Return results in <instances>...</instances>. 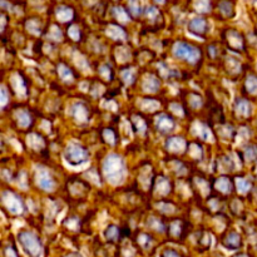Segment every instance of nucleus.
Returning a JSON list of instances; mask_svg holds the SVG:
<instances>
[{
	"mask_svg": "<svg viewBox=\"0 0 257 257\" xmlns=\"http://www.w3.org/2000/svg\"><path fill=\"white\" fill-rule=\"evenodd\" d=\"M245 158L247 161H255L257 158V147L256 146H248L245 148Z\"/></svg>",
	"mask_w": 257,
	"mask_h": 257,
	"instance_id": "cd10ccee",
	"label": "nucleus"
},
{
	"mask_svg": "<svg viewBox=\"0 0 257 257\" xmlns=\"http://www.w3.org/2000/svg\"><path fill=\"white\" fill-rule=\"evenodd\" d=\"M103 172L109 182L114 185L122 182L124 177V165H123L122 158L115 155L109 156L103 165Z\"/></svg>",
	"mask_w": 257,
	"mask_h": 257,
	"instance_id": "f257e3e1",
	"label": "nucleus"
},
{
	"mask_svg": "<svg viewBox=\"0 0 257 257\" xmlns=\"http://www.w3.org/2000/svg\"><path fill=\"white\" fill-rule=\"evenodd\" d=\"M160 80L156 77H147L143 82V89L146 92H157V89L160 88Z\"/></svg>",
	"mask_w": 257,
	"mask_h": 257,
	"instance_id": "2eb2a0df",
	"label": "nucleus"
},
{
	"mask_svg": "<svg viewBox=\"0 0 257 257\" xmlns=\"http://www.w3.org/2000/svg\"><path fill=\"white\" fill-rule=\"evenodd\" d=\"M161 257H182V256H181V253L178 252V251L173 250V248H167V250H165L162 253H161Z\"/></svg>",
	"mask_w": 257,
	"mask_h": 257,
	"instance_id": "e433bc0d",
	"label": "nucleus"
},
{
	"mask_svg": "<svg viewBox=\"0 0 257 257\" xmlns=\"http://www.w3.org/2000/svg\"><path fill=\"white\" fill-rule=\"evenodd\" d=\"M173 127H175V120H173L170 115L162 114L158 117L157 128L160 130V132L168 133L170 131L173 130Z\"/></svg>",
	"mask_w": 257,
	"mask_h": 257,
	"instance_id": "1a4fd4ad",
	"label": "nucleus"
},
{
	"mask_svg": "<svg viewBox=\"0 0 257 257\" xmlns=\"http://www.w3.org/2000/svg\"><path fill=\"white\" fill-rule=\"evenodd\" d=\"M103 138H104L105 142L109 143V145H114L115 140H117L115 133L113 132L112 130H109V128H105V130L103 131Z\"/></svg>",
	"mask_w": 257,
	"mask_h": 257,
	"instance_id": "bb28decb",
	"label": "nucleus"
},
{
	"mask_svg": "<svg viewBox=\"0 0 257 257\" xmlns=\"http://www.w3.org/2000/svg\"><path fill=\"white\" fill-rule=\"evenodd\" d=\"M188 29L195 35H205L208 30L207 20L202 17L193 18L190 24H188Z\"/></svg>",
	"mask_w": 257,
	"mask_h": 257,
	"instance_id": "423d86ee",
	"label": "nucleus"
},
{
	"mask_svg": "<svg viewBox=\"0 0 257 257\" xmlns=\"http://www.w3.org/2000/svg\"><path fill=\"white\" fill-rule=\"evenodd\" d=\"M122 77H123V79H124L125 83L131 84V83H132L133 80H135V72H133V70H131V69L123 70V72H122Z\"/></svg>",
	"mask_w": 257,
	"mask_h": 257,
	"instance_id": "f704fd0d",
	"label": "nucleus"
},
{
	"mask_svg": "<svg viewBox=\"0 0 257 257\" xmlns=\"http://www.w3.org/2000/svg\"><path fill=\"white\" fill-rule=\"evenodd\" d=\"M88 152L83 147L78 145H70L69 147L65 150V160L73 166L82 165L88 161Z\"/></svg>",
	"mask_w": 257,
	"mask_h": 257,
	"instance_id": "20e7f679",
	"label": "nucleus"
},
{
	"mask_svg": "<svg viewBox=\"0 0 257 257\" xmlns=\"http://www.w3.org/2000/svg\"><path fill=\"white\" fill-rule=\"evenodd\" d=\"M128 14L131 17H140L142 14V3L140 0H130L128 2Z\"/></svg>",
	"mask_w": 257,
	"mask_h": 257,
	"instance_id": "dca6fc26",
	"label": "nucleus"
},
{
	"mask_svg": "<svg viewBox=\"0 0 257 257\" xmlns=\"http://www.w3.org/2000/svg\"><path fill=\"white\" fill-rule=\"evenodd\" d=\"M3 202L7 206L8 210L13 213H22L23 203L22 200L13 192H4L3 195Z\"/></svg>",
	"mask_w": 257,
	"mask_h": 257,
	"instance_id": "39448f33",
	"label": "nucleus"
},
{
	"mask_svg": "<svg viewBox=\"0 0 257 257\" xmlns=\"http://www.w3.org/2000/svg\"><path fill=\"white\" fill-rule=\"evenodd\" d=\"M108 34H109V37H112L114 40H122L125 38L124 30L120 27H117V25H112V27L109 28V30H108Z\"/></svg>",
	"mask_w": 257,
	"mask_h": 257,
	"instance_id": "a211bd4d",
	"label": "nucleus"
},
{
	"mask_svg": "<svg viewBox=\"0 0 257 257\" xmlns=\"http://www.w3.org/2000/svg\"><path fill=\"white\" fill-rule=\"evenodd\" d=\"M236 112L241 115V117H250L252 113V108L251 104L245 99H240L236 103Z\"/></svg>",
	"mask_w": 257,
	"mask_h": 257,
	"instance_id": "ddd939ff",
	"label": "nucleus"
},
{
	"mask_svg": "<svg viewBox=\"0 0 257 257\" xmlns=\"http://www.w3.org/2000/svg\"><path fill=\"white\" fill-rule=\"evenodd\" d=\"M167 148L172 152H181L186 148V142L183 138L172 137L167 141Z\"/></svg>",
	"mask_w": 257,
	"mask_h": 257,
	"instance_id": "f8f14e48",
	"label": "nucleus"
},
{
	"mask_svg": "<svg viewBox=\"0 0 257 257\" xmlns=\"http://www.w3.org/2000/svg\"><path fill=\"white\" fill-rule=\"evenodd\" d=\"M19 242L22 245L23 250L25 251L29 257H40L43 252L42 242L39 238L34 235V233L29 232V231H22L19 232Z\"/></svg>",
	"mask_w": 257,
	"mask_h": 257,
	"instance_id": "f03ea898",
	"label": "nucleus"
},
{
	"mask_svg": "<svg viewBox=\"0 0 257 257\" xmlns=\"http://www.w3.org/2000/svg\"><path fill=\"white\" fill-rule=\"evenodd\" d=\"M67 257H79V256H77V255H74V253H72V255H69V256H67Z\"/></svg>",
	"mask_w": 257,
	"mask_h": 257,
	"instance_id": "a18cd8bd",
	"label": "nucleus"
},
{
	"mask_svg": "<svg viewBox=\"0 0 257 257\" xmlns=\"http://www.w3.org/2000/svg\"><path fill=\"white\" fill-rule=\"evenodd\" d=\"M173 53H175V55L177 58L187 60V62L192 63V64L198 62L201 57V52L198 48L193 47V45L185 42L177 43V44L175 45V48H173Z\"/></svg>",
	"mask_w": 257,
	"mask_h": 257,
	"instance_id": "7ed1b4c3",
	"label": "nucleus"
},
{
	"mask_svg": "<svg viewBox=\"0 0 257 257\" xmlns=\"http://www.w3.org/2000/svg\"><path fill=\"white\" fill-rule=\"evenodd\" d=\"M37 181L39 187H42L43 190L45 191H53V188H54L55 186V182L54 180H53V177L50 176V173L45 170H40L39 172H38Z\"/></svg>",
	"mask_w": 257,
	"mask_h": 257,
	"instance_id": "0eeeda50",
	"label": "nucleus"
},
{
	"mask_svg": "<svg viewBox=\"0 0 257 257\" xmlns=\"http://www.w3.org/2000/svg\"><path fill=\"white\" fill-rule=\"evenodd\" d=\"M18 124L20 125V127H28V125L30 124V117L29 114H28L25 110H22V112L18 113Z\"/></svg>",
	"mask_w": 257,
	"mask_h": 257,
	"instance_id": "b1692460",
	"label": "nucleus"
},
{
	"mask_svg": "<svg viewBox=\"0 0 257 257\" xmlns=\"http://www.w3.org/2000/svg\"><path fill=\"white\" fill-rule=\"evenodd\" d=\"M225 39L227 40L228 45H230L231 48H233V49L240 50L243 48L242 35H241L238 32H236V30H228V33H227V35H226Z\"/></svg>",
	"mask_w": 257,
	"mask_h": 257,
	"instance_id": "6e6552de",
	"label": "nucleus"
},
{
	"mask_svg": "<svg viewBox=\"0 0 257 257\" xmlns=\"http://www.w3.org/2000/svg\"><path fill=\"white\" fill-rule=\"evenodd\" d=\"M236 186H237V190L241 193H247L251 190V183L248 181H246L245 178H237Z\"/></svg>",
	"mask_w": 257,
	"mask_h": 257,
	"instance_id": "5701e85b",
	"label": "nucleus"
},
{
	"mask_svg": "<svg viewBox=\"0 0 257 257\" xmlns=\"http://www.w3.org/2000/svg\"><path fill=\"white\" fill-rule=\"evenodd\" d=\"M69 35H70V37H72L74 40H78V39H79V35H80L79 29H78L77 27L69 28Z\"/></svg>",
	"mask_w": 257,
	"mask_h": 257,
	"instance_id": "ea45409f",
	"label": "nucleus"
},
{
	"mask_svg": "<svg viewBox=\"0 0 257 257\" xmlns=\"http://www.w3.org/2000/svg\"><path fill=\"white\" fill-rule=\"evenodd\" d=\"M138 242H140V245L142 246L143 248H147L150 247L151 242H152V238H151L147 233H142V235L138 237Z\"/></svg>",
	"mask_w": 257,
	"mask_h": 257,
	"instance_id": "473e14b6",
	"label": "nucleus"
},
{
	"mask_svg": "<svg viewBox=\"0 0 257 257\" xmlns=\"http://www.w3.org/2000/svg\"><path fill=\"white\" fill-rule=\"evenodd\" d=\"M218 8H220V12L227 18L233 17V14H235V7H233V3L230 2V0H221Z\"/></svg>",
	"mask_w": 257,
	"mask_h": 257,
	"instance_id": "4468645a",
	"label": "nucleus"
},
{
	"mask_svg": "<svg viewBox=\"0 0 257 257\" xmlns=\"http://www.w3.org/2000/svg\"><path fill=\"white\" fill-rule=\"evenodd\" d=\"M195 7L201 13L208 12L210 10V0H196Z\"/></svg>",
	"mask_w": 257,
	"mask_h": 257,
	"instance_id": "c85d7f7f",
	"label": "nucleus"
},
{
	"mask_svg": "<svg viewBox=\"0 0 257 257\" xmlns=\"http://www.w3.org/2000/svg\"><path fill=\"white\" fill-rule=\"evenodd\" d=\"M105 237H107L108 241H117L118 238H119V235H120V230L117 227V226H109V227L105 230L104 232Z\"/></svg>",
	"mask_w": 257,
	"mask_h": 257,
	"instance_id": "6ab92c4d",
	"label": "nucleus"
},
{
	"mask_svg": "<svg viewBox=\"0 0 257 257\" xmlns=\"http://www.w3.org/2000/svg\"><path fill=\"white\" fill-rule=\"evenodd\" d=\"M216 187L222 193H228L232 191V183L227 177H221L216 181Z\"/></svg>",
	"mask_w": 257,
	"mask_h": 257,
	"instance_id": "f3484780",
	"label": "nucleus"
},
{
	"mask_svg": "<svg viewBox=\"0 0 257 257\" xmlns=\"http://www.w3.org/2000/svg\"><path fill=\"white\" fill-rule=\"evenodd\" d=\"M153 2L158 3V4H162V3H165V2H166V0H153Z\"/></svg>",
	"mask_w": 257,
	"mask_h": 257,
	"instance_id": "37998d69",
	"label": "nucleus"
},
{
	"mask_svg": "<svg viewBox=\"0 0 257 257\" xmlns=\"http://www.w3.org/2000/svg\"><path fill=\"white\" fill-rule=\"evenodd\" d=\"M198 136H200L202 140L205 141H210L211 138H212V133H211V131L208 130L206 125L203 124H200V130H198Z\"/></svg>",
	"mask_w": 257,
	"mask_h": 257,
	"instance_id": "c756f323",
	"label": "nucleus"
},
{
	"mask_svg": "<svg viewBox=\"0 0 257 257\" xmlns=\"http://www.w3.org/2000/svg\"><path fill=\"white\" fill-rule=\"evenodd\" d=\"M2 95H3V99H2V105L3 107H5V104H7V102H8V95H7V89H5V88H3V90H2Z\"/></svg>",
	"mask_w": 257,
	"mask_h": 257,
	"instance_id": "79ce46f5",
	"label": "nucleus"
},
{
	"mask_svg": "<svg viewBox=\"0 0 257 257\" xmlns=\"http://www.w3.org/2000/svg\"><path fill=\"white\" fill-rule=\"evenodd\" d=\"M190 102H191V105H192L193 108H200L201 105H202V98L197 94H193L192 100H190Z\"/></svg>",
	"mask_w": 257,
	"mask_h": 257,
	"instance_id": "4c0bfd02",
	"label": "nucleus"
},
{
	"mask_svg": "<svg viewBox=\"0 0 257 257\" xmlns=\"http://www.w3.org/2000/svg\"><path fill=\"white\" fill-rule=\"evenodd\" d=\"M29 145L30 147L34 148V150H39L43 147L44 142H43V138L38 135H32L29 137Z\"/></svg>",
	"mask_w": 257,
	"mask_h": 257,
	"instance_id": "a878e982",
	"label": "nucleus"
},
{
	"mask_svg": "<svg viewBox=\"0 0 257 257\" xmlns=\"http://www.w3.org/2000/svg\"><path fill=\"white\" fill-rule=\"evenodd\" d=\"M241 245H242V241H241L240 235L237 232H235V231L228 233L227 237L223 240V246L230 248V250H237Z\"/></svg>",
	"mask_w": 257,
	"mask_h": 257,
	"instance_id": "9d476101",
	"label": "nucleus"
},
{
	"mask_svg": "<svg viewBox=\"0 0 257 257\" xmlns=\"http://www.w3.org/2000/svg\"><path fill=\"white\" fill-rule=\"evenodd\" d=\"M4 253H5V257H19L18 256L17 251H15L13 247H8L7 250H5Z\"/></svg>",
	"mask_w": 257,
	"mask_h": 257,
	"instance_id": "a19ab883",
	"label": "nucleus"
},
{
	"mask_svg": "<svg viewBox=\"0 0 257 257\" xmlns=\"http://www.w3.org/2000/svg\"><path fill=\"white\" fill-rule=\"evenodd\" d=\"M196 153H198V155H200L201 157H202V148H201L198 145H196V143H193V145H192V150L190 151V155L192 156L193 158H196Z\"/></svg>",
	"mask_w": 257,
	"mask_h": 257,
	"instance_id": "58836bf2",
	"label": "nucleus"
},
{
	"mask_svg": "<svg viewBox=\"0 0 257 257\" xmlns=\"http://www.w3.org/2000/svg\"><path fill=\"white\" fill-rule=\"evenodd\" d=\"M88 109L83 104H74L72 108V117L77 122L85 123L88 120Z\"/></svg>",
	"mask_w": 257,
	"mask_h": 257,
	"instance_id": "9b49d317",
	"label": "nucleus"
},
{
	"mask_svg": "<svg viewBox=\"0 0 257 257\" xmlns=\"http://www.w3.org/2000/svg\"><path fill=\"white\" fill-rule=\"evenodd\" d=\"M233 257H247L245 255V253H240V255H236V256H233Z\"/></svg>",
	"mask_w": 257,
	"mask_h": 257,
	"instance_id": "c03bdc74",
	"label": "nucleus"
},
{
	"mask_svg": "<svg viewBox=\"0 0 257 257\" xmlns=\"http://www.w3.org/2000/svg\"><path fill=\"white\" fill-rule=\"evenodd\" d=\"M99 73L104 79L108 80L112 78V68H110L109 65H103V67L99 69Z\"/></svg>",
	"mask_w": 257,
	"mask_h": 257,
	"instance_id": "72a5a7b5",
	"label": "nucleus"
},
{
	"mask_svg": "<svg viewBox=\"0 0 257 257\" xmlns=\"http://www.w3.org/2000/svg\"><path fill=\"white\" fill-rule=\"evenodd\" d=\"M245 87H246V89H247L248 93L257 95V77L248 78V79L246 80Z\"/></svg>",
	"mask_w": 257,
	"mask_h": 257,
	"instance_id": "393cba45",
	"label": "nucleus"
},
{
	"mask_svg": "<svg viewBox=\"0 0 257 257\" xmlns=\"http://www.w3.org/2000/svg\"><path fill=\"white\" fill-rule=\"evenodd\" d=\"M57 17L59 18V20L62 22H67L72 18V10L67 7H60L59 9L57 10Z\"/></svg>",
	"mask_w": 257,
	"mask_h": 257,
	"instance_id": "412c9836",
	"label": "nucleus"
},
{
	"mask_svg": "<svg viewBox=\"0 0 257 257\" xmlns=\"http://www.w3.org/2000/svg\"><path fill=\"white\" fill-rule=\"evenodd\" d=\"M157 190L161 195H167L171 190L170 181L166 180V178H161V180L157 182Z\"/></svg>",
	"mask_w": 257,
	"mask_h": 257,
	"instance_id": "aec40b11",
	"label": "nucleus"
},
{
	"mask_svg": "<svg viewBox=\"0 0 257 257\" xmlns=\"http://www.w3.org/2000/svg\"><path fill=\"white\" fill-rule=\"evenodd\" d=\"M170 230L171 235L175 236V237H178V236H181V233H182V226H181V223L178 222V221H176V222H173L172 225H171Z\"/></svg>",
	"mask_w": 257,
	"mask_h": 257,
	"instance_id": "2f4dec72",
	"label": "nucleus"
},
{
	"mask_svg": "<svg viewBox=\"0 0 257 257\" xmlns=\"http://www.w3.org/2000/svg\"><path fill=\"white\" fill-rule=\"evenodd\" d=\"M150 226L156 231H163V225L161 223L160 220L157 218H150Z\"/></svg>",
	"mask_w": 257,
	"mask_h": 257,
	"instance_id": "c9c22d12",
	"label": "nucleus"
},
{
	"mask_svg": "<svg viewBox=\"0 0 257 257\" xmlns=\"http://www.w3.org/2000/svg\"><path fill=\"white\" fill-rule=\"evenodd\" d=\"M142 107L145 110H148V112H151V110H156L158 108V103L156 102V100L153 99H145L142 102Z\"/></svg>",
	"mask_w": 257,
	"mask_h": 257,
	"instance_id": "7c9ffc66",
	"label": "nucleus"
},
{
	"mask_svg": "<svg viewBox=\"0 0 257 257\" xmlns=\"http://www.w3.org/2000/svg\"><path fill=\"white\" fill-rule=\"evenodd\" d=\"M256 175H257V167H256Z\"/></svg>",
	"mask_w": 257,
	"mask_h": 257,
	"instance_id": "49530a36",
	"label": "nucleus"
},
{
	"mask_svg": "<svg viewBox=\"0 0 257 257\" xmlns=\"http://www.w3.org/2000/svg\"><path fill=\"white\" fill-rule=\"evenodd\" d=\"M58 72H59L60 78H62L63 80H65V82H69V80L73 79L72 72H70V69L65 64H60Z\"/></svg>",
	"mask_w": 257,
	"mask_h": 257,
	"instance_id": "4be33fe9",
	"label": "nucleus"
}]
</instances>
